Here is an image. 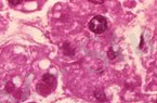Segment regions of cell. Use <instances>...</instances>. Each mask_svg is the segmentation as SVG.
<instances>
[{
  "mask_svg": "<svg viewBox=\"0 0 157 103\" xmlns=\"http://www.w3.org/2000/svg\"><path fill=\"white\" fill-rule=\"evenodd\" d=\"M90 2L93 3V5H102L103 1H90Z\"/></svg>",
  "mask_w": 157,
  "mask_h": 103,
  "instance_id": "9",
  "label": "cell"
},
{
  "mask_svg": "<svg viewBox=\"0 0 157 103\" xmlns=\"http://www.w3.org/2000/svg\"><path fill=\"white\" fill-rule=\"evenodd\" d=\"M62 50L63 53L65 55H67V57H73L75 54V48L69 42H67V41L62 45Z\"/></svg>",
  "mask_w": 157,
  "mask_h": 103,
  "instance_id": "4",
  "label": "cell"
},
{
  "mask_svg": "<svg viewBox=\"0 0 157 103\" xmlns=\"http://www.w3.org/2000/svg\"><path fill=\"white\" fill-rule=\"evenodd\" d=\"M107 55H109V57L111 60H114L116 57V53H115V51L113 50V48H109V52H107Z\"/></svg>",
  "mask_w": 157,
  "mask_h": 103,
  "instance_id": "7",
  "label": "cell"
},
{
  "mask_svg": "<svg viewBox=\"0 0 157 103\" xmlns=\"http://www.w3.org/2000/svg\"><path fill=\"white\" fill-rule=\"evenodd\" d=\"M89 30L94 34H103L104 32H106L107 27H109V23L105 16L102 15H94L90 20L88 24Z\"/></svg>",
  "mask_w": 157,
  "mask_h": 103,
  "instance_id": "1",
  "label": "cell"
},
{
  "mask_svg": "<svg viewBox=\"0 0 157 103\" xmlns=\"http://www.w3.org/2000/svg\"><path fill=\"white\" fill-rule=\"evenodd\" d=\"M93 94H94V98L97 99L99 102H106L107 101V98H106V96H105V93H104L103 90H101V89L95 90V91L93 92Z\"/></svg>",
  "mask_w": 157,
  "mask_h": 103,
  "instance_id": "5",
  "label": "cell"
},
{
  "mask_svg": "<svg viewBox=\"0 0 157 103\" xmlns=\"http://www.w3.org/2000/svg\"><path fill=\"white\" fill-rule=\"evenodd\" d=\"M15 89V87H14V85H13V82H7V85H6V91L7 92H9V93H11L13 90Z\"/></svg>",
  "mask_w": 157,
  "mask_h": 103,
  "instance_id": "6",
  "label": "cell"
},
{
  "mask_svg": "<svg viewBox=\"0 0 157 103\" xmlns=\"http://www.w3.org/2000/svg\"><path fill=\"white\" fill-rule=\"evenodd\" d=\"M21 3H22V0H15V1L10 0L9 1V5H11V6H17V5H21Z\"/></svg>",
  "mask_w": 157,
  "mask_h": 103,
  "instance_id": "8",
  "label": "cell"
},
{
  "mask_svg": "<svg viewBox=\"0 0 157 103\" xmlns=\"http://www.w3.org/2000/svg\"><path fill=\"white\" fill-rule=\"evenodd\" d=\"M53 88L50 87V86L48 85V84H46V82L44 81H40L38 82V85H37V91L38 93H40L41 96H49V94L51 93V92L53 91Z\"/></svg>",
  "mask_w": 157,
  "mask_h": 103,
  "instance_id": "2",
  "label": "cell"
},
{
  "mask_svg": "<svg viewBox=\"0 0 157 103\" xmlns=\"http://www.w3.org/2000/svg\"><path fill=\"white\" fill-rule=\"evenodd\" d=\"M41 81L46 82V84H48V85L50 86V87H52L53 89H56V76L52 75V74L46 73L44 76H42Z\"/></svg>",
  "mask_w": 157,
  "mask_h": 103,
  "instance_id": "3",
  "label": "cell"
}]
</instances>
